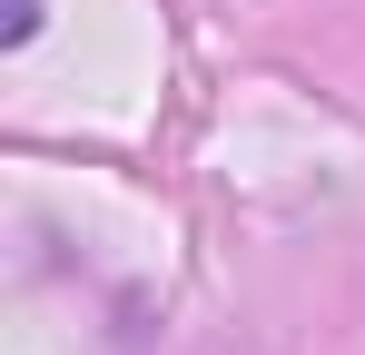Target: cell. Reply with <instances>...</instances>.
Segmentation results:
<instances>
[{
    "label": "cell",
    "instance_id": "obj_1",
    "mask_svg": "<svg viewBox=\"0 0 365 355\" xmlns=\"http://www.w3.org/2000/svg\"><path fill=\"white\" fill-rule=\"evenodd\" d=\"M30 30H40V0H0V40H10V50H20V40H30Z\"/></svg>",
    "mask_w": 365,
    "mask_h": 355
}]
</instances>
